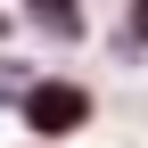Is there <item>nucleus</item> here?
I'll return each mask as SVG.
<instances>
[{
  "label": "nucleus",
  "instance_id": "f257e3e1",
  "mask_svg": "<svg viewBox=\"0 0 148 148\" xmlns=\"http://www.w3.org/2000/svg\"><path fill=\"white\" fill-rule=\"evenodd\" d=\"M82 115H90L82 90H33V123H41V132H74Z\"/></svg>",
  "mask_w": 148,
  "mask_h": 148
}]
</instances>
